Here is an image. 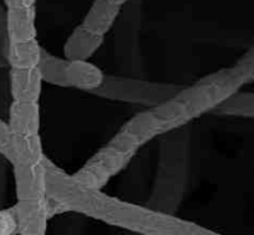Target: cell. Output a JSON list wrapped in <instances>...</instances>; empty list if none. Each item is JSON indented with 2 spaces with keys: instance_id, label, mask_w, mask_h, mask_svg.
Wrapping results in <instances>:
<instances>
[{
  "instance_id": "obj_1",
  "label": "cell",
  "mask_w": 254,
  "mask_h": 235,
  "mask_svg": "<svg viewBox=\"0 0 254 235\" xmlns=\"http://www.w3.org/2000/svg\"><path fill=\"white\" fill-rule=\"evenodd\" d=\"M48 194L60 200L69 212L100 220L143 235H216L218 233L190 220L111 197L101 189L82 187L48 157Z\"/></svg>"
},
{
  "instance_id": "obj_2",
  "label": "cell",
  "mask_w": 254,
  "mask_h": 235,
  "mask_svg": "<svg viewBox=\"0 0 254 235\" xmlns=\"http://www.w3.org/2000/svg\"><path fill=\"white\" fill-rule=\"evenodd\" d=\"M244 86L233 67L222 68L199 78L193 85L180 89L170 97L183 124L213 112Z\"/></svg>"
},
{
  "instance_id": "obj_3",
  "label": "cell",
  "mask_w": 254,
  "mask_h": 235,
  "mask_svg": "<svg viewBox=\"0 0 254 235\" xmlns=\"http://www.w3.org/2000/svg\"><path fill=\"white\" fill-rule=\"evenodd\" d=\"M140 148L127 134L119 131L70 177L82 187L102 189L115 176L128 166Z\"/></svg>"
},
{
  "instance_id": "obj_4",
  "label": "cell",
  "mask_w": 254,
  "mask_h": 235,
  "mask_svg": "<svg viewBox=\"0 0 254 235\" xmlns=\"http://www.w3.org/2000/svg\"><path fill=\"white\" fill-rule=\"evenodd\" d=\"M39 68L44 82L59 87H71L94 92L102 86L105 73L89 61L70 60L51 55L44 49Z\"/></svg>"
},
{
  "instance_id": "obj_5",
  "label": "cell",
  "mask_w": 254,
  "mask_h": 235,
  "mask_svg": "<svg viewBox=\"0 0 254 235\" xmlns=\"http://www.w3.org/2000/svg\"><path fill=\"white\" fill-rule=\"evenodd\" d=\"M178 87L172 85H161L153 82L128 80V78H107L105 76L104 84L96 91L100 95L111 99L125 100L128 102H141V104H153V106L168 99L170 91H178ZM173 96V95H172Z\"/></svg>"
},
{
  "instance_id": "obj_6",
  "label": "cell",
  "mask_w": 254,
  "mask_h": 235,
  "mask_svg": "<svg viewBox=\"0 0 254 235\" xmlns=\"http://www.w3.org/2000/svg\"><path fill=\"white\" fill-rule=\"evenodd\" d=\"M11 166L15 180L16 199L34 200L46 198L48 172L45 160L43 162H15Z\"/></svg>"
},
{
  "instance_id": "obj_7",
  "label": "cell",
  "mask_w": 254,
  "mask_h": 235,
  "mask_svg": "<svg viewBox=\"0 0 254 235\" xmlns=\"http://www.w3.org/2000/svg\"><path fill=\"white\" fill-rule=\"evenodd\" d=\"M13 208L16 218V233L18 234H45L46 228H48V220L50 219L46 198L34 200H18Z\"/></svg>"
},
{
  "instance_id": "obj_8",
  "label": "cell",
  "mask_w": 254,
  "mask_h": 235,
  "mask_svg": "<svg viewBox=\"0 0 254 235\" xmlns=\"http://www.w3.org/2000/svg\"><path fill=\"white\" fill-rule=\"evenodd\" d=\"M120 131L124 132L138 146L142 147L155 139L156 137L168 133L170 129L163 123L162 119L152 111V109H148L128 119L120 128Z\"/></svg>"
},
{
  "instance_id": "obj_9",
  "label": "cell",
  "mask_w": 254,
  "mask_h": 235,
  "mask_svg": "<svg viewBox=\"0 0 254 235\" xmlns=\"http://www.w3.org/2000/svg\"><path fill=\"white\" fill-rule=\"evenodd\" d=\"M44 78L40 68H10V92L13 101L39 102Z\"/></svg>"
},
{
  "instance_id": "obj_10",
  "label": "cell",
  "mask_w": 254,
  "mask_h": 235,
  "mask_svg": "<svg viewBox=\"0 0 254 235\" xmlns=\"http://www.w3.org/2000/svg\"><path fill=\"white\" fill-rule=\"evenodd\" d=\"M9 128L16 136L40 134L41 117L39 102L13 101L9 110Z\"/></svg>"
},
{
  "instance_id": "obj_11",
  "label": "cell",
  "mask_w": 254,
  "mask_h": 235,
  "mask_svg": "<svg viewBox=\"0 0 254 235\" xmlns=\"http://www.w3.org/2000/svg\"><path fill=\"white\" fill-rule=\"evenodd\" d=\"M5 35L8 43H20L36 39L35 6L20 9H6Z\"/></svg>"
},
{
  "instance_id": "obj_12",
  "label": "cell",
  "mask_w": 254,
  "mask_h": 235,
  "mask_svg": "<svg viewBox=\"0 0 254 235\" xmlns=\"http://www.w3.org/2000/svg\"><path fill=\"white\" fill-rule=\"evenodd\" d=\"M104 38L105 36L92 33L80 24L71 31L64 44V56L70 60L89 61L101 48Z\"/></svg>"
},
{
  "instance_id": "obj_13",
  "label": "cell",
  "mask_w": 254,
  "mask_h": 235,
  "mask_svg": "<svg viewBox=\"0 0 254 235\" xmlns=\"http://www.w3.org/2000/svg\"><path fill=\"white\" fill-rule=\"evenodd\" d=\"M121 8L107 0H94L82 19L81 25L92 33L105 36L119 18Z\"/></svg>"
},
{
  "instance_id": "obj_14",
  "label": "cell",
  "mask_w": 254,
  "mask_h": 235,
  "mask_svg": "<svg viewBox=\"0 0 254 235\" xmlns=\"http://www.w3.org/2000/svg\"><path fill=\"white\" fill-rule=\"evenodd\" d=\"M43 51L44 49L38 39L20 43H8L6 58L10 68H34L39 67Z\"/></svg>"
},
{
  "instance_id": "obj_15",
  "label": "cell",
  "mask_w": 254,
  "mask_h": 235,
  "mask_svg": "<svg viewBox=\"0 0 254 235\" xmlns=\"http://www.w3.org/2000/svg\"><path fill=\"white\" fill-rule=\"evenodd\" d=\"M232 67L244 85L254 82V45L249 48Z\"/></svg>"
},
{
  "instance_id": "obj_16",
  "label": "cell",
  "mask_w": 254,
  "mask_h": 235,
  "mask_svg": "<svg viewBox=\"0 0 254 235\" xmlns=\"http://www.w3.org/2000/svg\"><path fill=\"white\" fill-rule=\"evenodd\" d=\"M16 233V218L14 208L0 210V235H10Z\"/></svg>"
},
{
  "instance_id": "obj_17",
  "label": "cell",
  "mask_w": 254,
  "mask_h": 235,
  "mask_svg": "<svg viewBox=\"0 0 254 235\" xmlns=\"http://www.w3.org/2000/svg\"><path fill=\"white\" fill-rule=\"evenodd\" d=\"M11 141H13V133L9 128L8 122L0 118V154L9 160L11 151Z\"/></svg>"
},
{
  "instance_id": "obj_18",
  "label": "cell",
  "mask_w": 254,
  "mask_h": 235,
  "mask_svg": "<svg viewBox=\"0 0 254 235\" xmlns=\"http://www.w3.org/2000/svg\"><path fill=\"white\" fill-rule=\"evenodd\" d=\"M36 0H4L6 9H20L35 6Z\"/></svg>"
},
{
  "instance_id": "obj_19",
  "label": "cell",
  "mask_w": 254,
  "mask_h": 235,
  "mask_svg": "<svg viewBox=\"0 0 254 235\" xmlns=\"http://www.w3.org/2000/svg\"><path fill=\"white\" fill-rule=\"evenodd\" d=\"M107 1H110V3L115 4V5H119V6H124L125 4L128 1V0H107Z\"/></svg>"
}]
</instances>
